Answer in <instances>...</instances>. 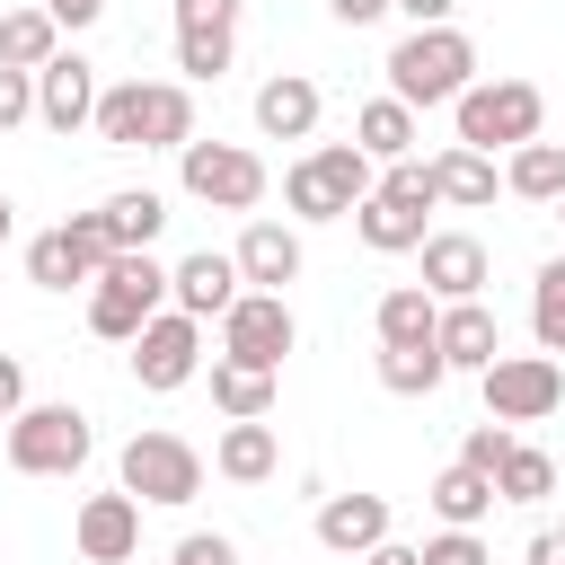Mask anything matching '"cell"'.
I'll return each mask as SVG.
<instances>
[{
	"label": "cell",
	"instance_id": "cell-1",
	"mask_svg": "<svg viewBox=\"0 0 565 565\" xmlns=\"http://www.w3.org/2000/svg\"><path fill=\"white\" fill-rule=\"evenodd\" d=\"M106 150H185L194 141V88L185 79H115L88 124Z\"/></svg>",
	"mask_w": 565,
	"mask_h": 565
},
{
	"label": "cell",
	"instance_id": "cell-2",
	"mask_svg": "<svg viewBox=\"0 0 565 565\" xmlns=\"http://www.w3.org/2000/svg\"><path fill=\"white\" fill-rule=\"evenodd\" d=\"M477 88V44L459 35V26H406L397 44H388V97L397 106H459Z\"/></svg>",
	"mask_w": 565,
	"mask_h": 565
},
{
	"label": "cell",
	"instance_id": "cell-3",
	"mask_svg": "<svg viewBox=\"0 0 565 565\" xmlns=\"http://www.w3.org/2000/svg\"><path fill=\"white\" fill-rule=\"evenodd\" d=\"M371 185H380V159H371L362 141H318L309 159L282 168L291 221H353V212L371 203Z\"/></svg>",
	"mask_w": 565,
	"mask_h": 565
},
{
	"label": "cell",
	"instance_id": "cell-4",
	"mask_svg": "<svg viewBox=\"0 0 565 565\" xmlns=\"http://www.w3.org/2000/svg\"><path fill=\"white\" fill-rule=\"evenodd\" d=\"M159 309H168V265H159L150 247H124V256L88 282V327H97L106 344H132Z\"/></svg>",
	"mask_w": 565,
	"mask_h": 565
},
{
	"label": "cell",
	"instance_id": "cell-5",
	"mask_svg": "<svg viewBox=\"0 0 565 565\" xmlns=\"http://www.w3.org/2000/svg\"><path fill=\"white\" fill-rule=\"evenodd\" d=\"M450 124H459V141L468 150H521V141H539V124H547V97L530 88V79H477L459 106H450Z\"/></svg>",
	"mask_w": 565,
	"mask_h": 565
},
{
	"label": "cell",
	"instance_id": "cell-6",
	"mask_svg": "<svg viewBox=\"0 0 565 565\" xmlns=\"http://www.w3.org/2000/svg\"><path fill=\"white\" fill-rule=\"evenodd\" d=\"M88 450H97V433H88V415H79L71 397L26 406V415L9 424V468H18V477H79Z\"/></svg>",
	"mask_w": 565,
	"mask_h": 565
},
{
	"label": "cell",
	"instance_id": "cell-7",
	"mask_svg": "<svg viewBox=\"0 0 565 565\" xmlns=\"http://www.w3.org/2000/svg\"><path fill=\"white\" fill-rule=\"evenodd\" d=\"M115 477H124V494H132V503L177 512V503H194V494H203V450H194L185 433H132V441H124V459H115Z\"/></svg>",
	"mask_w": 565,
	"mask_h": 565
},
{
	"label": "cell",
	"instance_id": "cell-8",
	"mask_svg": "<svg viewBox=\"0 0 565 565\" xmlns=\"http://www.w3.org/2000/svg\"><path fill=\"white\" fill-rule=\"evenodd\" d=\"M177 185L194 194V203H212V212H256L265 203V159L247 150V141H185L177 150Z\"/></svg>",
	"mask_w": 565,
	"mask_h": 565
},
{
	"label": "cell",
	"instance_id": "cell-9",
	"mask_svg": "<svg viewBox=\"0 0 565 565\" xmlns=\"http://www.w3.org/2000/svg\"><path fill=\"white\" fill-rule=\"evenodd\" d=\"M115 256H124V247L106 238V221H97V212H71L62 230L26 238V282H35V291H88Z\"/></svg>",
	"mask_w": 565,
	"mask_h": 565
},
{
	"label": "cell",
	"instance_id": "cell-10",
	"mask_svg": "<svg viewBox=\"0 0 565 565\" xmlns=\"http://www.w3.org/2000/svg\"><path fill=\"white\" fill-rule=\"evenodd\" d=\"M477 380H486V415H494V424H547V415L565 406L556 353H494Z\"/></svg>",
	"mask_w": 565,
	"mask_h": 565
},
{
	"label": "cell",
	"instance_id": "cell-11",
	"mask_svg": "<svg viewBox=\"0 0 565 565\" xmlns=\"http://www.w3.org/2000/svg\"><path fill=\"white\" fill-rule=\"evenodd\" d=\"M132 380H141L150 397H177L185 380H203V318L159 309V318L132 335Z\"/></svg>",
	"mask_w": 565,
	"mask_h": 565
},
{
	"label": "cell",
	"instance_id": "cell-12",
	"mask_svg": "<svg viewBox=\"0 0 565 565\" xmlns=\"http://www.w3.org/2000/svg\"><path fill=\"white\" fill-rule=\"evenodd\" d=\"M300 344V318L282 291H238V309L221 318V362H256V371H282V353Z\"/></svg>",
	"mask_w": 565,
	"mask_h": 565
},
{
	"label": "cell",
	"instance_id": "cell-13",
	"mask_svg": "<svg viewBox=\"0 0 565 565\" xmlns=\"http://www.w3.org/2000/svg\"><path fill=\"white\" fill-rule=\"evenodd\" d=\"M97 97H106V88H97V62H79V53H53V62L35 71V124L62 132V141L97 124Z\"/></svg>",
	"mask_w": 565,
	"mask_h": 565
},
{
	"label": "cell",
	"instance_id": "cell-14",
	"mask_svg": "<svg viewBox=\"0 0 565 565\" xmlns=\"http://www.w3.org/2000/svg\"><path fill=\"white\" fill-rule=\"evenodd\" d=\"M238 53V0H177V71L221 79Z\"/></svg>",
	"mask_w": 565,
	"mask_h": 565
},
{
	"label": "cell",
	"instance_id": "cell-15",
	"mask_svg": "<svg viewBox=\"0 0 565 565\" xmlns=\"http://www.w3.org/2000/svg\"><path fill=\"white\" fill-rule=\"evenodd\" d=\"M238 291H247V282H238V256H221V247H194V256H177V265H168V300H177L185 318H203V327H212V318H230V309H238Z\"/></svg>",
	"mask_w": 565,
	"mask_h": 565
},
{
	"label": "cell",
	"instance_id": "cell-16",
	"mask_svg": "<svg viewBox=\"0 0 565 565\" xmlns=\"http://www.w3.org/2000/svg\"><path fill=\"white\" fill-rule=\"evenodd\" d=\"M71 539H79V556L88 565H132L141 556V503L115 486V494H88L79 512H71Z\"/></svg>",
	"mask_w": 565,
	"mask_h": 565
},
{
	"label": "cell",
	"instance_id": "cell-17",
	"mask_svg": "<svg viewBox=\"0 0 565 565\" xmlns=\"http://www.w3.org/2000/svg\"><path fill=\"white\" fill-rule=\"evenodd\" d=\"M424 291L450 309V300H486V238H468V230H433L424 247Z\"/></svg>",
	"mask_w": 565,
	"mask_h": 565
},
{
	"label": "cell",
	"instance_id": "cell-18",
	"mask_svg": "<svg viewBox=\"0 0 565 565\" xmlns=\"http://www.w3.org/2000/svg\"><path fill=\"white\" fill-rule=\"evenodd\" d=\"M380 539H397V512H388V494H327L318 503V547H335V556H371Z\"/></svg>",
	"mask_w": 565,
	"mask_h": 565
},
{
	"label": "cell",
	"instance_id": "cell-19",
	"mask_svg": "<svg viewBox=\"0 0 565 565\" xmlns=\"http://www.w3.org/2000/svg\"><path fill=\"white\" fill-rule=\"evenodd\" d=\"M318 115H327V97H318L309 71H274V79L256 88V132H265V141H309Z\"/></svg>",
	"mask_w": 565,
	"mask_h": 565
},
{
	"label": "cell",
	"instance_id": "cell-20",
	"mask_svg": "<svg viewBox=\"0 0 565 565\" xmlns=\"http://www.w3.org/2000/svg\"><path fill=\"white\" fill-rule=\"evenodd\" d=\"M230 256H238V282H247V291H282V282H300V230H291V221H247Z\"/></svg>",
	"mask_w": 565,
	"mask_h": 565
},
{
	"label": "cell",
	"instance_id": "cell-21",
	"mask_svg": "<svg viewBox=\"0 0 565 565\" xmlns=\"http://www.w3.org/2000/svg\"><path fill=\"white\" fill-rule=\"evenodd\" d=\"M433 344H441V362H450V371H486V362L503 353V327H494V309H486V300H450V309H441V327H433Z\"/></svg>",
	"mask_w": 565,
	"mask_h": 565
},
{
	"label": "cell",
	"instance_id": "cell-22",
	"mask_svg": "<svg viewBox=\"0 0 565 565\" xmlns=\"http://www.w3.org/2000/svg\"><path fill=\"white\" fill-rule=\"evenodd\" d=\"M424 503H433V521H441V530H477L503 494H494V477H486V468H459V459H450V468L424 486Z\"/></svg>",
	"mask_w": 565,
	"mask_h": 565
},
{
	"label": "cell",
	"instance_id": "cell-23",
	"mask_svg": "<svg viewBox=\"0 0 565 565\" xmlns=\"http://www.w3.org/2000/svg\"><path fill=\"white\" fill-rule=\"evenodd\" d=\"M274 380H282V371H256V362H221V353H212V406H221L230 424H265V415H274Z\"/></svg>",
	"mask_w": 565,
	"mask_h": 565
},
{
	"label": "cell",
	"instance_id": "cell-24",
	"mask_svg": "<svg viewBox=\"0 0 565 565\" xmlns=\"http://www.w3.org/2000/svg\"><path fill=\"white\" fill-rule=\"evenodd\" d=\"M503 194H521V203H565V141H521L512 159H503Z\"/></svg>",
	"mask_w": 565,
	"mask_h": 565
},
{
	"label": "cell",
	"instance_id": "cell-25",
	"mask_svg": "<svg viewBox=\"0 0 565 565\" xmlns=\"http://www.w3.org/2000/svg\"><path fill=\"white\" fill-rule=\"evenodd\" d=\"M353 141L388 168V159H415V141H424V124H415V106H397V97H371L362 115H353Z\"/></svg>",
	"mask_w": 565,
	"mask_h": 565
},
{
	"label": "cell",
	"instance_id": "cell-26",
	"mask_svg": "<svg viewBox=\"0 0 565 565\" xmlns=\"http://www.w3.org/2000/svg\"><path fill=\"white\" fill-rule=\"evenodd\" d=\"M433 185H441V203H459V212H486L503 177H494V159H486V150H468V141H450V150L433 159Z\"/></svg>",
	"mask_w": 565,
	"mask_h": 565
},
{
	"label": "cell",
	"instance_id": "cell-27",
	"mask_svg": "<svg viewBox=\"0 0 565 565\" xmlns=\"http://www.w3.org/2000/svg\"><path fill=\"white\" fill-rule=\"evenodd\" d=\"M353 230H362V247H371V256H415V247L433 238V230H424V212H406V203H388L380 185H371V203L353 212Z\"/></svg>",
	"mask_w": 565,
	"mask_h": 565
},
{
	"label": "cell",
	"instance_id": "cell-28",
	"mask_svg": "<svg viewBox=\"0 0 565 565\" xmlns=\"http://www.w3.org/2000/svg\"><path fill=\"white\" fill-rule=\"evenodd\" d=\"M371 327H380V344H433V327H441V300H433L424 282H397V291H380Z\"/></svg>",
	"mask_w": 565,
	"mask_h": 565
},
{
	"label": "cell",
	"instance_id": "cell-29",
	"mask_svg": "<svg viewBox=\"0 0 565 565\" xmlns=\"http://www.w3.org/2000/svg\"><path fill=\"white\" fill-rule=\"evenodd\" d=\"M212 468H221L230 486H265V477L282 468V441H274V424H230V433H221V450H212Z\"/></svg>",
	"mask_w": 565,
	"mask_h": 565
},
{
	"label": "cell",
	"instance_id": "cell-30",
	"mask_svg": "<svg viewBox=\"0 0 565 565\" xmlns=\"http://www.w3.org/2000/svg\"><path fill=\"white\" fill-rule=\"evenodd\" d=\"M62 53L53 9H0V71H44Z\"/></svg>",
	"mask_w": 565,
	"mask_h": 565
},
{
	"label": "cell",
	"instance_id": "cell-31",
	"mask_svg": "<svg viewBox=\"0 0 565 565\" xmlns=\"http://www.w3.org/2000/svg\"><path fill=\"white\" fill-rule=\"evenodd\" d=\"M97 221H106V238H115V247H150V238L168 230V194L124 185V194H106V203H97Z\"/></svg>",
	"mask_w": 565,
	"mask_h": 565
},
{
	"label": "cell",
	"instance_id": "cell-32",
	"mask_svg": "<svg viewBox=\"0 0 565 565\" xmlns=\"http://www.w3.org/2000/svg\"><path fill=\"white\" fill-rule=\"evenodd\" d=\"M441 380H450L441 344H380V388L388 397H433Z\"/></svg>",
	"mask_w": 565,
	"mask_h": 565
},
{
	"label": "cell",
	"instance_id": "cell-33",
	"mask_svg": "<svg viewBox=\"0 0 565 565\" xmlns=\"http://www.w3.org/2000/svg\"><path fill=\"white\" fill-rule=\"evenodd\" d=\"M494 494H503V503H539V494H556V459H547L539 441H512L503 468H494Z\"/></svg>",
	"mask_w": 565,
	"mask_h": 565
},
{
	"label": "cell",
	"instance_id": "cell-34",
	"mask_svg": "<svg viewBox=\"0 0 565 565\" xmlns=\"http://www.w3.org/2000/svg\"><path fill=\"white\" fill-rule=\"evenodd\" d=\"M530 335H539V353H565V256H547L530 282Z\"/></svg>",
	"mask_w": 565,
	"mask_h": 565
},
{
	"label": "cell",
	"instance_id": "cell-35",
	"mask_svg": "<svg viewBox=\"0 0 565 565\" xmlns=\"http://www.w3.org/2000/svg\"><path fill=\"white\" fill-rule=\"evenodd\" d=\"M380 194H388V203H406V212H433V203H441L433 159H388V168H380Z\"/></svg>",
	"mask_w": 565,
	"mask_h": 565
},
{
	"label": "cell",
	"instance_id": "cell-36",
	"mask_svg": "<svg viewBox=\"0 0 565 565\" xmlns=\"http://www.w3.org/2000/svg\"><path fill=\"white\" fill-rule=\"evenodd\" d=\"M503 450H512V424H494V415H486V424L459 441V468H486V477H494V468H503Z\"/></svg>",
	"mask_w": 565,
	"mask_h": 565
},
{
	"label": "cell",
	"instance_id": "cell-37",
	"mask_svg": "<svg viewBox=\"0 0 565 565\" xmlns=\"http://www.w3.org/2000/svg\"><path fill=\"white\" fill-rule=\"evenodd\" d=\"M424 565H494V556L477 530H441V539H424Z\"/></svg>",
	"mask_w": 565,
	"mask_h": 565
},
{
	"label": "cell",
	"instance_id": "cell-38",
	"mask_svg": "<svg viewBox=\"0 0 565 565\" xmlns=\"http://www.w3.org/2000/svg\"><path fill=\"white\" fill-rule=\"evenodd\" d=\"M35 124V71H0V132Z\"/></svg>",
	"mask_w": 565,
	"mask_h": 565
},
{
	"label": "cell",
	"instance_id": "cell-39",
	"mask_svg": "<svg viewBox=\"0 0 565 565\" xmlns=\"http://www.w3.org/2000/svg\"><path fill=\"white\" fill-rule=\"evenodd\" d=\"M168 565H238V547H230L221 530H194V539H177V547H168Z\"/></svg>",
	"mask_w": 565,
	"mask_h": 565
},
{
	"label": "cell",
	"instance_id": "cell-40",
	"mask_svg": "<svg viewBox=\"0 0 565 565\" xmlns=\"http://www.w3.org/2000/svg\"><path fill=\"white\" fill-rule=\"evenodd\" d=\"M18 415H26V362L0 353V424H18Z\"/></svg>",
	"mask_w": 565,
	"mask_h": 565
},
{
	"label": "cell",
	"instance_id": "cell-41",
	"mask_svg": "<svg viewBox=\"0 0 565 565\" xmlns=\"http://www.w3.org/2000/svg\"><path fill=\"white\" fill-rule=\"evenodd\" d=\"M388 9H397V0H327V18H335V26H380Z\"/></svg>",
	"mask_w": 565,
	"mask_h": 565
},
{
	"label": "cell",
	"instance_id": "cell-42",
	"mask_svg": "<svg viewBox=\"0 0 565 565\" xmlns=\"http://www.w3.org/2000/svg\"><path fill=\"white\" fill-rule=\"evenodd\" d=\"M521 565H565V521H547V530H530V547H521Z\"/></svg>",
	"mask_w": 565,
	"mask_h": 565
},
{
	"label": "cell",
	"instance_id": "cell-43",
	"mask_svg": "<svg viewBox=\"0 0 565 565\" xmlns=\"http://www.w3.org/2000/svg\"><path fill=\"white\" fill-rule=\"evenodd\" d=\"M397 18H406V26H450L459 0H397Z\"/></svg>",
	"mask_w": 565,
	"mask_h": 565
},
{
	"label": "cell",
	"instance_id": "cell-44",
	"mask_svg": "<svg viewBox=\"0 0 565 565\" xmlns=\"http://www.w3.org/2000/svg\"><path fill=\"white\" fill-rule=\"evenodd\" d=\"M53 9V26H97L106 18V0H44Z\"/></svg>",
	"mask_w": 565,
	"mask_h": 565
},
{
	"label": "cell",
	"instance_id": "cell-45",
	"mask_svg": "<svg viewBox=\"0 0 565 565\" xmlns=\"http://www.w3.org/2000/svg\"><path fill=\"white\" fill-rule=\"evenodd\" d=\"M362 565H424V547H406V539H380Z\"/></svg>",
	"mask_w": 565,
	"mask_h": 565
},
{
	"label": "cell",
	"instance_id": "cell-46",
	"mask_svg": "<svg viewBox=\"0 0 565 565\" xmlns=\"http://www.w3.org/2000/svg\"><path fill=\"white\" fill-rule=\"evenodd\" d=\"M9 230H18V203H9V194H0V247H9Z\"/></svg>",
	"mask_w": 565,
	"mask_h": 565
},
{
	"label": "cell",
	"instance_id": "cell-47",
	"mask_svg": "<svg viewBox=\"0 0 565 565\" xmlns=\"http://www.w3.org/2000/svg\"><path fill=\"white\" fill-rule=\"evenodd\" d=\"M556 221H565V203H556Z\"/></svg>",
	"mask_w": 565,
	"mask_h": 565
},
{
	"label": "cell",
	"instance_id": "cell-48",
	"mask_svg": "<svg viewBox=\"0 0 565 565\" xmlns=\"http://www.w3.org/2000/svg\"><path fill=\"white\" fill-rule=\"evenodd\" d=\"M556 486H565V468H556Z\"/></svg>",
	"mask_w": 565,
	"mask_h": 565
}]
</instances>
